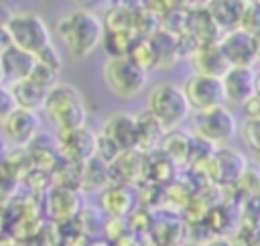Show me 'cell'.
Segmentation results:
<instances>
[{
  "instance_id": "9a60e30c",
  "label": "cell",
  "mask_w": 260,
  "mask_h": 246,
  "mask_svg": "<svg viewBox=\"0 0 260 246\" xmlns=\"http://www.w3.org/2000/svg\"><path fill=\"white\" fill-rule=\"evenodd\" d=\"M10 91H12V98L16 102L18 108H24V110H32V112H39L43 110L45 106V100H47V91L45 87L37 85L32 79H20V81H14V83H8Z\"/></svg>"
},
{
  "instance_id": "7402d4cb",
  "label": "cell",
  "mask_w": 260,
  "mask_h": 246,
  "mask_svg": "<svg viewBox=\"0 0 260 246\" xmlns=\"http://www.w3.org/2000/svg\"><path fill=\"white\" fill-rule=\"evenodd\" d=\"M10 14H12V12H10V10H6V6H2V4H0V26H4V24L8 22Z\"/></svg>"
},
{
  "instance_id": "8992f818",
  "label": "cell",
  "mask_w": 260,
  "mask_h": 246,
  "mask_svg": "<svg viewBox=\"0 0 260 246\" xmlns=\"http://www.w3.org/2000/svg\"><path fill=\"white\" fill-rule=\"evenodd\" d=\"M193 128L201 140H205L209 144H223L236 136L238 120L225 104H219V106L195 112Z\"/></svg>"
},
{
  "instance_id": "ac0fdd59",
  "label": "cell",
  "mask_w": 260,
  "mask_h": 246,
  "mask_svg": "<svg viewBox=\"0 0 260 246\" xmlns=\"http://www.w3.org/2000/svg\"><path fill=\"white\" fill-rule=\"evenodd\" d=\"M57 75H59V71H55V69H51V67H47V65H43V63H35V67H32V71H30V75H28V79H32L37 85H41V87H45V89H51L55 83H59L57 81Z\"/></svg>"
},
{
  "instance_id": "3957f363",
  "label": "cell",
  "mask_w": 260,
  "mask_h": 246,
  "mask_svg": "<svg viewBox=\"0 0 260 246\" xmlns=\"http://www.w3.org/2000/svg\"><path fill=\"white\" fill-rule=\"evenodd\" d=\"M146 112L165 128L173 130L185 122L191 114V106L183 91V85L173 81H160L148 89Z\"/></svg>"
},
{
  "instance_id": "9c48e42d",
  "label": "cell",
  "mask_w": 260,
  "mask_h": 246,
  "mask_svg": "<svg viewBox=\"0 0 260 246\" xmlns=\"http://www.w3.org/2000/svg\"><path fill=\"white\" fill-rule=\"evenodd\" d=\"M2 136L16 148H26L41 134V118L32 110L16 108L2 124Z\"/></svg>"
},
{
  "instance_id": "8fae6325",
  "label": "cell",
  "mask_w": 260,
  "mask_h": 246,
  "mask_svg": "<svg viewBox=\"0 0 260 246\" xmlns=\"http://www.w3.org/2000/svg\"><path fill=\"white\" fill-rule=\"evenodd\" d=\"M256 81H258V73L254 71V67H238V65H232L221 75L225 104L246 106L256 96Z\"/></svg>"
},
{
  "instance_id": "d4e9b609",
  "label": "cell",
  "mask_w": 260,
  "mask_h": 246,
  "mask_svg": "<svg viewBox=\"0 0 260 246\" xmlns=\"http://www.w3.org/2000/svg\"><path fill=\"white\" fill-rule=\"evenodd\" d=\"M2 148H4V136H0V157H2Z\"/></svg>"
},
{
  "instance_id": "7c38bea8",
  "label": "cell",
  "mask_w": 260,
  "mask_h": 246,
  "mask_svg": "<svg viewBox=\"0 0 260 246\" xmlns=\"http://www.w3.org/2000/svg\"><path fill=\"white\" fill-rule=\"evenodd\" d=\"M100 136L108 140L118 152H126L136 146V116L126 112H116L106 118L102 124Z\"/></svg>"
},
{
  "instance_id": "2e32d148",
  "label": "cell",
  "mask_w": 260,
  "mask_h": 246,
  "mask_svg": "<svg viewBox=\"0 0 260 246\" xmlns=\"http://www.w3.org/2000/svg\"><path fill=\"white\" fill-rule=\"evenodd\" d=\"M205 10L217 24L221 33L238 28L240 26V14H242V0H209Z\"/></svg>"
},
{
  "instance_id": "ffe728a7",
  "label": "cell",
  "mask_w": 260,
  "mask_h": 246,
  "mask_svg": "<svg viewBox=\"0 0 260 246\" xmlns=\"http://www.w3.org/2000/svg\"><path fill=\"white\" fill-rule=\"evenodd\" d=\"M18 106H16V102H14V98H12V91H10V87L6 85H2L0 83V124L16 110Z\"/></svg>"
},
{
  "instance_id": "44dd1931",
  "label": "cell",
  "mask_w": 260,
  "mask_h": 246,
  "mask_svg": "<svg viewBox=\"0 0 260 246\" xmlns=\"http://www.w3.org/2000/svg\"><path fill=\"white\" fill-rule=\"evenodd\" d=\"M209 0H177V6H183L187 10H195V8H205Z\"/></svg>"
},
{
  "instance_id": "cb8c5ba5",
  "label": "cell",
  "mask_w": 260,
  "mask_h": 246,
  "mask_svg": "<svg viewBox=\"0 0 260 246\" xmlns=\"http://www.w3.org/2000/svg\"><path fill=\"white\" fill-rule=\"evenodd\" d=\"M73 2H75L79 8H91V6H93V4H98L100 0H73Z\"/></svg>"
},
{
  "instance_id": "ba28073f",
  "label": "cell",
  "mask_w": 260,
  "mask_h": 246,
  "mask_svg": "<svg viewBox=\"0 0 260 246\" xmlns=\"http://www.w3.org/2000/svg\"><path fill=\"white\" fill-rule=\"evenodd\" d=\"M219 47L230 63L232 65H238V67H254L258 61H260V55H258V39L254 35H250L248 30L244 28H232V30H225L221 33L219 37Z\"/></svg>"
},
{
  "instance_id": "5bb4252c",
  "label": "cell",
  "mask_w": 260,
  "mask_h": 246,
  "mask_svg": "<svg viewBox=\"0 0 260 246\" xmlns=\"http://www.w3.org/2000/svg\"><path fill=\"white\" fill-rule=\"evenodd\" d=\"M191 59H193V65H195L197 73L221 77L230 69V63H228V59H225V55H223V51H221L217 41L199 43L195 53L191 55Z\"/></svg>"
},
{
  "instance_id": "4fadbf2b",
  "label": "cell",
  "mask_w": 260,
  "mask_h": 246,
  "mask_svg": "<svg viewBox=\"0 0 260 246\" xmlns=\"http://www.w3.org/2000/svg\"><path fill=\"white\" fill-rule=\"evenodd\" d=\"M37 59L32 53L8 43L6 47L0 49V67H2V77L8 83L26 79L35 67Z\"/></svg>"
},
{
  "instance_id": "30bf717a",
  "label": "cell",
  "mask_w": 260,
  "mask_h": 246,
  "mask_svg": "<svg viewBox=\"0 0 260 246\" xmlns=\"http://www.w3.org/2000/svg\"><path fill=\"white\" fill-rule=\"evenodd\" d=\"M57 148L65 161L71 163H85L95 157L98 134L87 130L85 126L71 128V130H57Z\"/></svg>"
},
{
  "instance_id": "7a4b0ae2",
  "label": "cell",
  "mask_w": 260,
  "mask_h": 246,
  "mask_svg": "<svg viewBox=\"0 0 260 246\" xmlns=\"http://www.w3.org/2000/svg\"><path fill=\"white\" fill-rule=\"evenodd\" d=\"M43 112L55 124L57 130L79 128L87 122V108L83 96L71 83H55L47 91Z\"/></svg>"
},
{
  "instance_id": "e0dca14e",
  "label": "cell",
  "mask_w": 260,
  "mask_h": 246,
  "mask_svg": "<svg viewBox=\"0 0 260 246\" xmlns=\"http://www.w3.org/2000/svg\"><path fill=\"white\" fill-rule=\"evenodd\" d=\"M240 28L260 39V0H242Z\"/></svg>"
},
{
  "instance_id": "d6986e66",
  "label": "cell",
  "mask_w": 260,
  "mask_h": 246,
  "mask_svg": "<svg viewBox=\"0 0 260 246\" xmlns=\"http://www.w3.org/2000/svg\"><path fill=\"white\" fill-rule=\"evenodd\" d=\"M35 59H37L39 63H43V65H47V67H51V69H55V71H61L63 59H61V53L57 51V47H55L53 43L47 45L43 51H39V53L35 55Z\"/></svg>"
},
{
  "instance_id": "603a6c76",
  "label": "cell",
  "mask_w": 260,
  "mask_h": 246,
  "mask_svg": "<svg viewBox=\"0 0 260 246\" xmlns=\"http://www.w3.org/2000/svg\"><path fill=\"white\" fill-rule=\"evenodd\" d=\"M203 246H234L230 240H223V238H215V240H209L207 244H203Z\"/></svg>"
},
{
  "instance_id": "277c9868",
  "label": "cell",
  "mask_w": 260,
  "mask_h": 246,
  "mask_svg": "<svg viewBox=\"0 0 260 246\" xmlns=\"http://www.w3.org/2000/svg\"><path fill=\"white\" fill-rule=\"evenodd\" d=\"M108 91L120 100H134L146 89L148 73L130 55L108 57L102 71Z\"/></svg>"
},
{
  "instance_id": "52a82bcc",
  "label": "cell",
  "mask_w": 260,
  "mask_h": 246,
  "mask_svg": "<svg viewBox=\"0 0 260 246\" xmlns=\"http://www.w3.org/2000/svg\"><path fill=\"white\" fill-rule=\"evenodd\" d=\"M183 91L187 96L191 110H195V112L225 104L221 77H215V75H205V73L195 71L185 79Z\"/></svg>"
},
{
  "instance_id": "6da1fadb",
  "label": "cell",
  "mask_w": 260,
  "mask_h": 246,
  "mask_svg": "<svg viewBox=\"0 0 260 246\" xmlns=\"http://www.w3.org/2000/svg\"><path fill=\"white\" fill-rule=\"evenodd\" d=\"M104 20L91 8H73L55 22V35L73 61L87 59L104 41Z\"/></svg>"
},
{
  "instance_id": "5b68a950",
  "label": "cell",
  "mask_w": 260,
  "mask_h": 246,
  "mask_svg": "<svg viewBox=\"0 0 260 246\" xmlns=\"http://www.w3.org/2000/svg\"><path fill=\"white\" fill-rule=\"evenodd\" d=\"M4 30H6L8 43H12L32 55H37L39 51H43L47 45L53 43L47 22L43 20V16H39L32 10L12 12L8 22L4 24Z\"/></svg>"
}]
</instances>
